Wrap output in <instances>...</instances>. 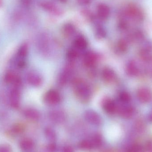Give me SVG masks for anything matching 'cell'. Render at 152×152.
Returning a JSON list of instances; mask_svg holds the SVG:
<instances>
[{"label": "cell", "mask_w": 152, "mask_h": 152, "mask_svg": "<svg viewBox=\"0 0 152 152\" xmlns=\"http://www.w3.org/2000/svg\"><path fill=\"white\" fill-rule=\"evenodd\" d=\"M19 145L21 150L23 151H28L33 148L34 143L33 141L30 138H25L20 141Z\"/></svg>", "instance_id": "9a60e30c"}, {"label": "cell", "mask_w": 152, "mask_h": 152, "mask_svg": "<svg viewBox=\"0 0 152 152\" xmlns=\"http://www.w3.org/2000/svg\"><path fill=\"white\" fill-rule=\"evenodd\" d=\"M94 146L92 142L90 141H82L80 143L79 147L80 149L83 150H89Z\"/></svg>", "instance_id": "cb8c5ba5"}, {"label": "cell", "mask_w": 152, "mask_h": 152, "mask_svg": "<svg viewBox=\"0 0 152 152\" xmlns=\"http://www.w3.org/2000/svg\"><path fill=\"white\" fill-rule=\"evenodd\" d=\"M102 77L103 79L105 82L110 83L112 82L115 80L116 75L113 70L111 69L105 68L102 72Z\"/></svg>", "instance_id": "9c48e42d"}, {"label": "cell", "mask_w": 152, "mask_h": 152, "mask_svg": "<svg viewBox=\"0 0 152 152\" xmlns=\"http://www.w3.org/2000/svg\"><path fill=\"white\" fill-rule=\"evenodd\" d=\"M126 16L137 22L142 21L144 15L141 10L134 4H130L126 8L125 12Z\"/></svg>", "instance_id": "7a4b0ae2"}, {"label": "cell", "mask_w": 152, "mask_h": 152, "mask_svg": "<svg viewBox=\"0 0 152 152\" xmlns=\"http://www.w3.org/2000/svg\"><path fill=\"white\" fill-rule=\"evenodd\" d=\"M119 98L122 102L127 104L131 101V96L130 94L128 92H122L120 94Z\"/></svg>", "instance_id": "44dd1931"}, {"label": "cell", "mask_w": 152, "mask_h": 152, "mask_svg": "<svg viewBox=\"0 0 152 152\" xmlns=\"http://www.w3.org/2000/svg\"><path fill=\"white\" fill-rule=\"evenodd\" d=\"M78 56V53L75 49H70L68 52L67 57L69 59H75Z\"/></svg>", "instance_id": "d4e9b609"}, {"label": "cell", "mask_w": 152, "mask_h": 152, "mask_svg": "<svg viewBox=\"0 0 152 152\" xmlns=\"http://www.w3.org/2000/svg\"><path fill=\"white\" fill-rule=\"evenodd\" d=\"M103 108L104 111L110 114H113L117 110L116 103L110 99L106 100L104 102Z\"/></svg>", "instance_id": "7c38bea8"}, {"label": "cell", "mask_w": 152, "mask_h": 152, "mask_svg": "<svg viewBox=\"0 0 152 152\" xmlns=\"http://www.w3.org/2000/svg\"><path fill=\"white\" fill-rule=\"evenodd\" d=\"M0 152H12V151L10 145L3 144L0 145Z\"/></svg>", "instance_id": "484cf974"}, {"label": "cell", "mask_w": 152, "mask_h": 152, "mask_svg": "<svg viewBox=\"0 0 152 152\" xmlns=\"http://www.w3.org/2000/svg\"><path fill=\"white\" fill-rule=\"evenodd\" d=\"M74 89L76 96L82 102H87L91 96V92L86 83L77 80L74 83Z\"/></svg>", "instance_id": "6da1fadb"}, {"label": "cell", "mask_w": 152, "mask_h": 152, "mask_svg": "<svg viewBox=\"0 0 152 152\" xmlns=\"http://www.w3.org/2000/svg\"><path fill=\"white\" fill-rule=\"evenodd\" d=\"M75 45L76 48L79 50H84L87 46V42L86 38L83 37H79L76 38L75 41Z\"/></svg>", "instance_id": "e0dca14e"}, {"label": "cell", "mask_w": 152, "mask_h": 152, "mask_svg": "<svg viewBox=\"0 0 152 152\" xmlns=\"http://www.w3.org/2000/svg\"><path fill=\"white\" fill-rule=\"evenodd\" d=\"M129 38L130 41L134 42H139L143 40L144 35L140 30H135L130 34Z\"/></svg>", "instance_id": "2e32d148"}, {"label": "cell", "mask_w": 152, "mask_h": 152, "mask_svg": "<svg viewBox=\"0 0 152 152\" xmlns=\"http://www.w3.org/2000/svg\"><path fill=\"white\" fill-rule=\"evenodd\" d=\"M96 36L97 37L99 38H103L105 36V33L104 30L103 28H98L96 31Z\"/></svg>", "instance_id": "83f0119b"}, {"label": "cell", "mask_w": 152, "mask_h": 152, "mask_svg": "<svg viewBox=\"0 0 152 152\" xmlns=\"http://www.w3.org/2000/svg\"><path fill=\"white\" fill-rule=\"evenodd\" d=\"M64 31L66 34L70 35L75 33V28L72 24H66L64 26Z\"/></svg>", "instance_id": "603a6c76"}, {"label": "cell", "mask_w": 152, "mask_h": 152, "mask_svg": "<svg viewBox=\"0 0 152 152\" xmlns=\"http://www.w3.org/2000/svg\"><path fill=\"white\" fill-rule=\"evenodd\" d=\"M97 14L98 17L101 19H106L110 14L109 7L104 4H99L97 7Z\"/></svg>", "instance_id": "ba28073f"}, {"label": "cell", "mask_w": 152, "mask_h": 152, "mask_svg": "<svg viewBox=\"0 0 152 152\" xmlns=\"http://www.w3.org/2000/svg\"><path fill=\"white\" fill-rule=\"evenodd\" d=\"M64 152H74L73 150L70 147H67L64 150Z\"/></svg>", "instance_id": "4dcf8cb0"}, {"label": "cell", "mask_w": 152, "mask_h": 152, "mask_svg": "<svg viewBox=\"0 0 152 152\" xmlns=\"http://www.w3.org/2000/svg\"><path fill=\"white\" fill-rule=\"evenodd\" d=\"M25 116L29 119L36 120L39 118V113L34 109H28L24 112Z\"/></svg>", "instance_id": "ac0fdd59"}, {"label": "cell", "mask_w": 152, "mask_h": 152, "mask_svg": "<svg viewBox=\"0 0 152 152\" xmlns=\"http://www.w3.org/2000/svg\"><path fill=\"white\" fill-rule=\"evenodd\" d=\"M152 45L151 44L148 43L143 45L139 51V54L140 58L143 61L148 62L152 58Z\"/></svg>", "instance_id": "5b68a950"}, {"label": "cell", "mask_w": 152, "mask_h": 152, "mask_svg": "<svg viewBox=\"0 0 152 152\" xmlns=\"http://www.w3.org/2000/svg\"><path fill=\"white\" fill-rule=\"evenodd\" d=\"M85 118L89 123L94 125H100L101 123V118L100 116L95 112L88 110L85 114Z\"/></svg>", "instance_id": "8992f818"}, {"label": "cell", "mask_w": 152, "mask_h": 152, "mask_svg": "<svg viewBox=\"0 0 152 152\" xmlns=\"http://www.w3.org/2000/svg\"><path fill=\"white\" fill-rule=\"evenodd\" d=\"M134 108L130 105H125L121 107L119 110L121 116L124 118H129L134 114Z\"/></svg>", "instance_id": "4fadbf2b"}, {"label": "cell", "mask_w": 152, "mask_h": 152, "mask_svg": "<svg viewBox=\"0 0 152 152\" xmlns=\"http://www.w3.org/2000/svg\"><path fill=\"white\" fill-rule=\"evenodd\" d=\"M41 6L45 10L51 12H57V9L56 6L51 2H43L41 3Z\"/></svg>", "instance_id": "ffe728a7"}, {"label": "cell", "mask_w": 152, "mask_h": 152, "mask_svg": "<svg viewBox=\"0 0 152 152\" xmlns=\"http://www.w3.org/2000/svg\"><path fill=\"white\" fill-rule=\"evenodd\" d=\"M149 118L151 121H152V109L151 111L150 112V113H149Z\"/></svg>", "instance_id": "1f68e13d"}, {"label": "cell", "mask_w": 152, "mask_h": 152, "mask_svg": "<svg viewBox=\"0 0 152 152\" xmlns=\"http://www.w3.org/2000/svg\"><path fill=\"white\" fill-rule=\"evenodd\" d=\"M3 4V0H0V8L2 6Z\"/></svg>", "instance_id": "d6a6232c"}, {"label": "cell", "mask_w": 152, "mask_h": 152, "mask_svg": "<svg viewBox=\"0 0 152 152\" xmlns=\"http://www.w3.org/2000/svg\"><path fill=\"white\" fill-rule=\"evenodd\" d=\"M21 2L24 6H28L31 3L30 0H21Z\"/></svg>", "instance_id": "f546056e"}, {"label": "cell", "mask_w": 152, "mask_h": 152, "mask_svg": "<svg viewBox=\"0 0 152 152\" xmlns=\"http://www.w3.org/2000/svg\"><path fill=\"white\" fill-rule=\"evenodd\" d=\"M20 94L17 89H13L11 92L10 102L13 108H17L19 105Z\"/></svg>", "instance_id": "5bb4252c"}, {"label": "cell", "mask_w": 152, "mask_h": 152, "mask_svg": "<svg viewBox=\"0 0 152 152\" xmlns=\"http://www.w3.org/2000/svg\"><path fill=\"white\" fill-rule=\"evenodd\" d=\"M93 0H77V2L81 5H88L91 3Z\"/></svg>", "instance_id": "f1b7e54d"}, {"label": "cell", "mask_w": 152, "mask_h": 152, "mask_svg": "<svg viewBox=\"0 0 152 152\" xmlns=\"http://www.w3.org/2000/svg\"><path fill=\"white\" fill-rule=\"evenodd\" d=\"M27 79L29 84L34 86H38L42 83V79L41 76L34 72H31L28 74Z\"/></svg>", "instance_id": "30bf717a"}, {"label": "cell", "mask_w": 152, "mask_h": 152, "mask_svg": "<svg viewBox=\"0 0 152 152\" xmlns=\"http://www.w3.org/2000/svg\"><path fill=\"white\" fill-rule=\"evenodd\" d=\"M127 152H142V150L140 146L135 145L129 148Z\"/></svg>", "instance_id": "4316f807"}, {"label": "cell", "mask_w": 152, "mask_h": 152, "mask_svg": "<svg viewBox=\"0 0 152 152\" xmlns=\"http://www.w3.org/2000/svg\"><path fill=\"white\" fill-rule=\"evenodd\" d=\"M137 96L140 102L143 104L148 103L152 101V92L147 88H140L137 90Z\"/></svg>", "instance_id": "3957f363"}, {"label": "cell", "mask_w": 152, "mask_h": 152, "mask_svg": "<svg viewBox=\"0 0 152 152\" xmlns=\"http://www.w3.org/2000/svg\"><path fill=\"white\" fill-rule=\"evenodd\" d=\"M28 47L26 44H23L20 46L18 50V54L20 58H24L27 55Z\"/></svg>", "instance_id": "7402d4cb"}, {"label": "cell", "mask_w": 152, "mask_h": 152, "mask_svg": "<svg viewBox=\"0 0 152 152\" xmlns=\"http://www.w3.org/2000/svg\"><path fill=\"white\" fill-rule=\"evenodd\" d=\"M127 74L130 77L137 76L139 73V69L136 62L134 61H130L127 64L126 67Z\"/></svg>", "instance_id": "52a82bcc"}, {"label": "cell", "mask_w": 152, "mask_h": 152, "mask_svg": "<svg viewBox=\"0 0 152 152\" xmlns=\"http://www.w3.org/2000/svg\"><path fill=\"white\" fill-rule=\"evenodd\" d=\"M129 45L127 41L125 39H121L117 44L118 50L121 53H124L128 50Z\"/></svg>", "instance_id": "d6986e66"}, {"label": "cell", "mask_w": 152, "mask_h": 152, "mask_svg": "<svg viewBox=\"0 0 152 152\" xmlns=\"http://www.w3.org/2000/svg\"><path fill=\"white\" fill-rule=\"evenodd\" d=\"M45 102L50 105H55L61 101L59 94L56 90H50L47 92L44 97Z\"/></svg>", "instance_id": "277c9868"}, {"label": "cell", "mask_w": 152, "mask_h": 152, "mask_svg": "<svg viewBox=\"0 0 152 152\" xmlns=\"http://www.w3.org/2000/svg\"><path fill=\"white\" fill-rule=\"evenodd\" d=\"M96 55L92 52H88L84 57V63L88 67L93 66L96 61Z\"/></svg>", "instance_id": "8fae6325"}]
</instances>
